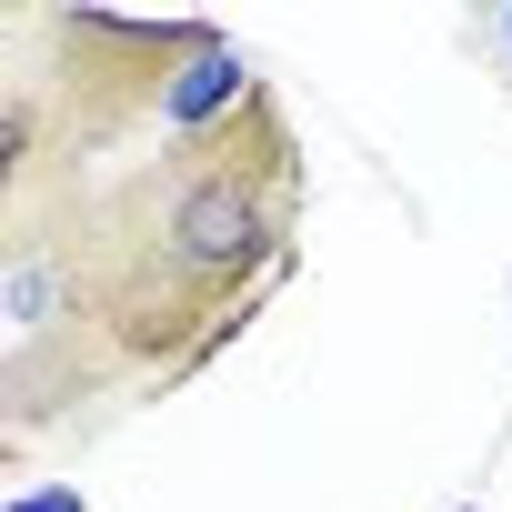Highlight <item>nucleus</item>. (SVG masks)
I'll use <instances>...</instances> for the list:
<instances>
[{"mask_svg":"<svg viewBox=\"0 0 512 512\" xmlns=\"http://www.w3.org/2000/svg\"><path fill=\"white\" fill-rule=\"evenodd\" d=\"M211 41H221L211 21L51 11L31 81H11V101H0V201L81 181V161H101L111 141H131L141 121H161L171 91H181V71Z\"/></svg>","mask_w":512,"mask_h":512,"instance_id":"f03ea898","label":"nucleus"},{"mask_svg":"<svg viewBox=\"0 0 512 512\" xmlns=\"http://www.w3.org/2000/svg\"><path fill=\"white\" fill-rule=\"evenodd\" d=\"M51 211L71 302L91 342L111 352L121 382H191L211 352L241 342V322L262 312L302 251V131L272 91H251L231 121L161 141L121 181L81 191H21ZM0 201V211H21Z\"/></svg>","mask_w":512,"mask_h":512,"instance_id":"f257e3e1","label":"nucleus"},{"mask_svg":"<svg viewBox=\"0 0 512 512\" xmlns=\"http://www.w3.org/2000/svg\"><path fill=\"white\" fill-rule=\"evenodd\" d=\"M482 51H502V61H512V11H492V21H482Z\"/></svg>","mask_w":512,"mask_h":512,"instance_id":"7ed1b4c3","label":"nucleus"},{"mask_svg":"<svg viewBox=\"0 0 512 512\" xmlns=\"http://www.w3.org/2000/svg\"><path fill=\"white\" fill-rule=\"evenodd\" d=\"M21 512H81V492H41V502H21Z\"/></svg>","mask_w":512,"mask_h":512,"instance_id":"20e7f679","label":"nucleus"}]
</instances>
